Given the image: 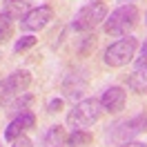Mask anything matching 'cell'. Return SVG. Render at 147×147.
I'll list each match as a JSON object with an SVG mask.
<instances>
[{
  "mask_svg": "<svg viewBox=\"0 0 147 147\" xmlns=\"http://www.w3.org/2000/svg\"><path fill=\"white\" fill-rule=\"evenodd\" d=\"M102 116V105L98 98H83L71 107V111L67 114V125L71 129H85L98 123Z\"/></svg>",
  "mask_w": 147,
  "mask_h": 147,
  "instance_id": "1",
  "label": "cell"
},
{
  "mask_svg": "<svg viewBox=\"0 0 147 147\" xmlns=\"http://www.w3.org/2000/svg\"><path fill=\"white\" fill-rule=\"evenodd\" d=\"M140 13L134 5H120L105 18V31L109 36H127L131 29L138 25Z\"/></svg>",
  "mask_w": 147,
  "mask_h": 147,
  "instance_id": "2",
  "label": "cell"
},
{
  "mask_svg": "<svg viewBox=\"0 0 147 147\" xmlns=\"http://www.w3.org/2000/svg\"><path fill=\"white\" fill-rule=\"evenodd\" d=\"M29 85H31V74L25 69H18L9 74L5 80H0V109L9 107L18 96H22L29 89Z\"/></svg>",
  "mask_w": 147,
  "mask_h": 147,
  "instance_id": "3",
  "label": "cell"
},
{
  "mask_svg": "<svg viewBox=\"0 0 147 147\" xmlns=\"http://www.w3.org/2000/svg\"><path fill=\"white\" fill-rule=\"evenodd\" d=\"M107 18V5L98 2V0H89L85 7L78 9V13L71 20V29L74 31H92L96 25L105 22Z\"/></svg>",
  "mask_w": 147,
  "mask_h": 147,
  "instance_id": "4",
  "label": "cell"
},
{
  "mask_svg": "<svg viewBox=\"0 0 147 147\" xmlns=\"http://www.w3.org/2000/svg\"><path fill=\"white\" fill-rule=\"evenodd\" d=\"M143 131H147V116L145 114H138V116H134L129 120L114 123L109 127V131H107V138L111 143H116V145H123V143L131 140L136 134H143Z\"/></svg>",
  "mask_w": 147,
  "mask_h": 147,
  "instance_id": "5",
  "label": "cell"
},
{
  "mask_svg": "<svg viewBox=\"0 0 147 147\" xmlns=\"http://www.w3.org/2000/svg\"><path fill=\"white\" fill-rule=\"evenodd\" d=\"M136 47H138V40L131 36L116 40L105 51V65H109V67H125L136 56Z\"/></svg>",
  "mask_w": 147,
  "mask_h": 147,
  "instance_id": "6",
  "label": "cell"
},
{
  "mask_svg": "<svg viewBox=\"0 0 147 147\" xmlns=\"http://www.w3.org/2000/svg\"><path fill=\"white\" fill-rule=\"evenodd\" d=\"M54 18V11L51 7H36V9H29L25 13V18L20 20V27L25 29V31H38V29H42L49 25V20Z\"/></svg>",
  "mask_w": 147,
  "mask_h": 147,
  "instance_id": "7",
  "label": "cell"
},
{
  "mask_svg": "<svg viewBox=\"0 0 147 147\" xmlns=\"http://www.w3.org/2000/svg\"><path fill=\"white\" fill-rule=\"evenodd\" d=\"M36 125V116L34 111H27V114H20V116H13V120L9 123V127L5 129V140H16V138L25 136V131L31 129Z\"/></svg>",
  "mask_w": 147,
  "mask_h": 147,
  "instance_id": "8",
  "label": "cell"
},
{
  "mask_svg": "<svg viewBox=\"0 0 147 147\" xmlns=\"http://www.w3.org/2000/svg\"><path fill=\"white\" fill-rule=\"evenodd\" d=\"M125 89L123 87H107L100 96V105H102V111H109V114H118L123 107H125Z\"/></svg>",
  "mask_w": 147,
  "mask_h": 147,
  "instance_id": "9",
  "label": "cell"
},
{
  "mask_svg": "<svg viewBox=\"0 0 147 147\" xmlns=\"http://www.w3.org/2000/svg\"><path fill=\"white\" fill-rule=\"evenodd\" d=\"M63 92H65V98H69V100H80L83 98V94L87 92V78H85L83 74H69L67 78H65L63 83Z\"/></svg>",
  "mask_w": 147,
  "mask_h": 147,
  "instance_id": "10",
  "label": "cell"
},
{
  "mask_svg": "<svg viewBox=\"0 0 147 147\" xmlns=\"http://www.w3.org/2000/svg\"><path fill=\"white\" fill-rule=\"evenodd\" d=\"M31 0H5L2 2V13L11 20H22L25 13L29 11Z\"/></svg>",
  "mask_w": 147,
  "mask_h": 147,
  "instance_id": "11",
  "label": "cell"
},
{
  "mask_svg": "<svg viewBox=\"0 0 147 147\" xmlns=\"http://www.w3.org/2000/svg\"><path fill=\"white\" fill-rule=\"evenodd\" d=\"M127 87L136 94H147V67H136L127 78Z\"/></svg>",
  "mask_w": 147,
  "mask_h": 147,
  "instance_id": "12",
  "label": "cell"
},
{
  "mask_svg": "<svg viewBox=\"0 0 147 147\" xmlns=\"http://www.w3.org/2000/svg\"><path fill=\"white\" fill-rule=\"evenodd\" d=\"M65 145H67V136H65V129L60 125H54L42 136V147H65Z\"/></svg>",
  "mask_w": 147,
  "mask_h": 147,
  "instance_id": "13",
  "label": "cell"
},
{
  "mask_svg": "<svg viewBox=\"0 0 147 147\" xmlns=\"http://www.w3.org/2000/svg\"><path fill=\"white\" fill-rule=\"evenodd\" d=\"M31 105H34V94H31V92H25L22 96H18V98L9 105V114H11V116L27 114V111H31Z\"/></svg>",
  "mask_w": 147,
  "mask_h": 147,
  "instance_id": "14",
  "label": "cell"
},
{
  "mask_svg": "<svg viewBox=\"0 0 147 147\" xmlns=\"http://www.w3.org/2000/svg\"><path fill=\"white\" fill-rule=\"evenodd\" d=\"M94 143V136L87 129H71V134L67 136V145L69 147H89Z\"/></svg>",
  "mask_w": 147,
  "mask_h": 147,
  "instance_id": "15",
  "label": "cell"
},
{
  "mask_svg": "<svg viewBox=\"0 0 147 147\" xmlns=\"http://www.w3.org/2000/svg\"><path fill=\"white\" fill-rule=\"evenodd\" d=\"M11 36H13V20L7 18V16L0 11V45L7 42Z\"/></svg>",
  "mask_w": 147,
  "mask_h": 147,
  "instance_id": "16",
  "label": "cell"
},
{
  "mask_svg": "<svg viewBox=\"0 0 147 147\" xmlns=\"http://www.w3.org/2000/svg\"><path fill=\"white\" fill-rule=\"evenodd\" d=\"M34 45H36V38H34V36H22V38H18V40H16L13 49L20 54V51H27V49H31Z\"/></svg>",
  "mask_w": 147,
  "mask_h": 147,
  "instance_id": "17",
  "label": "cell"
},
{
  "mask_svg": "<svg viewBox=\"0 0 147 147\" xmlns=\"http://www.w3.org/2000/svg\"><path fill=\"white\" fill-rule=\"evenodd\" d=\"M94 47H96V36L92 34V36H85V38H83V45H80V49H78V51H80V56H87Z\"/></svg>",
  "mask_w": 147,
  "mask_h": 147,
  "instance_id": "18",
  "label": "cell"
},
{
  "mask_svg": "<svg viewBox=\"0 0 147 147\" xmlns=\"http://www.w3.org/2000/svg\"><path fill=\"white\" fill-rule=\"evenodd\" d=\"M11 147H34V143H31L27 136H20V138H16V140H11Z\"/></svg>",
  "mask_w": 147,
  "mask_h": 147,
  "instance_id": "19",
  "label": "cell"
},
{
  "mask_svg": "<svg viewBox=\"0 0 147 147\" xmlns=\"http://www.w3.org/2000/svg\"><path fill=\"white\" fill-rule=\"evenodd\" d=\"M63 105H65V100H63V98H54V100L47 105V109L54 114V111H60V109H63Z\"/></svg>",
  "mask_w": 147,
  "mask_h": 147,
  "instance_id": "20",
  "label": "cell"
},
{
  "mask_svg": "<svg viewBox=\"0 0 147 147\" xmlns=\"http://www.w3.org/2000/svg\"><path fill=\"white\" fill-rule=\"evenodd\" d=\"M120 147H147V145L140 143V140H127V143H123Z\"/></svg>",
  "mask_w": 147,
  "mask_h": 147,
  "instance_id": "21",
  "label": "cell"
},
{
  "mask_svg": "<svg viewBox=\"0 0 147 147\" xmlns=\"http://www.w3.org/2000/svg\"><path fill=\"white\" fill-rule=\"evenodd\" d=\"M136 67H147V54H140V58H138Z\"/></svg>",
  "mask_w": 147,
  "mask_h": 147,
  "instance_id": "22",
  "label": "cell"
},
{
  "mask_svg": "<svg viewBox=\"0 0 147 147\" xmlns=\"http://www.w3.org/2000/svg\"><path fill=\"white\" fill-rule=\"evenodd\" d=\"M143 54H147V40H145V45H143Z\"/></svg>",
  "mask_w": 147,
  "mask_h": 147,
  "instance_id": "23",
  "label": "cell"
},
{
  "mask_svg": "<svg viewBox=\"0 0 147 147\" xmlns=\"http://www.w3.org/2000/svg\"><path fill=\"white\" fill-rule=\"evenodd\" d=\"M0 147H2V143H0Z\"/></svg>",
  "mask_w": 147,
  "mask_h": 147,
  "instance_id": "24",
  "label": "cell"
}]
</instances>
